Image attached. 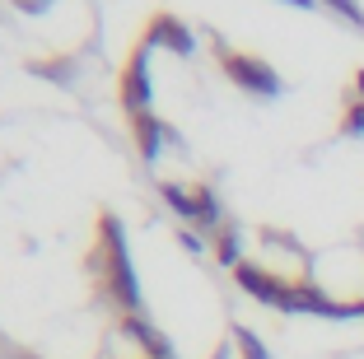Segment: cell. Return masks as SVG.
Instances as JSON below:
<instances>
[{"label": "cell", "mask_w": 364, "mask_h": 359, "mask_svg": "<svg viewBox=\"0 0 364 359\" xmlns=\"http://www.w3.org/2000/svg\"><path fill=\"white\" fill-rule=\"evenodd\" d=\"M164 136H168V127H164V122H154L150 112H140V117H136V140H140V154H145V159L159 154Z\"/></svg>", "instance_id": "obj_7"}, {"label": "cell", "mask_w": 364, "mask_h": 359, "mask_svg": "<svg viewBox=\"0 0 364 359\" xmlns=\"http://www.w3.org/2000/svg\"><path fill=\"white\" fill-rule=\"evenodd\" d=\"M103 229H107V262H112V289H117V299H122L127 308H136V304H140V289H136V275H131V266H127L122 229H112V220H107Z\"/></svg>", "instance_id": "obj_2"}, {"label": "cell", "mask_w": 364, "mask_h": 359, "mask_svg": "<svg viewBox=\"0 0 364 359\" xmlns=\"http://www.w3.org/2000/svg\"><path fill=\"white\" fill-rule=\"evenodd\" d=\"M150 43H154V47H173L178 56H187V52H192V33L182 28L173 14H154V23H150Z\"/></svg>", "instance_id": "obj_6"}, {"label": "cell", "mask_w": 364, "mask_h": 359, "mask_svg": "<svg viewBox=\"0 0 364 359\" xmlns=\"http://www.w3.org/2000/svg\"><path fill=\"white\" fill-rule=\"evenodd\" d=\"M234 336H238V345H243V355H247V359H267V350H262V341L252 336V331H247V327H238Z\"/></svg>", "instance_id": "obj_8"}, {"label": "cell", "mask_w": 364, "mask_h": 359, "mask_svg": "<svg viewBox=\"0 0 364 359\" xmlns=\"http://www.w3.org/2000/svg\"><path fill=\"white\" fill-rule=\"evenodd\" d=\"M220 262H238V243H234V233H225V238H220Z\"/></svg>", "instance_id": "obj_11"}, {"label": "cell", "mask_w": 364, "mask_h": 359, "mask_svg": "<svg viewBox=\"0 0 364 359\" xmlns=\"http://www.w3.org/2000/svg\"><path fill=\"white\" fill-rule=\"evenodd\" d=\"M150 94H154V85H150V65H145V56H131L127 61V70H122V103L131 107V112H145V103H150Z\"/></svg>", "instance_id": "obj_4"}, {"label": "cell", "mask_w": 364, "mask_h": 359, "mask_svg": "<svg viewBox=\"0 0 364 359\" xmlns=\"http://www.w3.org/2000/svg\"><path fill=\"white\" fill-rule=\"evenodd\" d=\"M52 0H14V10H23V14H43Z\"/></svg>", "instance_id": "obj_12"}, {"label": "cell", "mask_w": 364, "mask_h": 359, "mask_svg": "<svg viewBox=\"0 0 364 359\" xmlns=\"http://www.w3.org/2000/svg\"><path fill=\"white\" fill-rule=\"evenodd\" d=\"M327 5H332V10H341L346 19H355V23H364V14H360V5H355V0H327Z\"/></svg>", "instance_id": "obj_10"}, {"label": "cell", "mask_w": 364, "mask_h": 359, "mask_svg": "<svg viewBox=\"0 0 364 359\" xmlns=\"http://www.w3.org/2000/svg\"><path fill=\"white\" fill-rule=\"evenodd\" d=\"M220 359H225V355H220Z\"/></svg>", "instance_id": "obj_15"}, {"label": "cell", "mask_w": 364, "mask_h": 359, "mask_svg": "<svg viewBox=\"0 0 364 359\" xmlns=\"http://www.w3.org/2000/svg\"><path fill=\"white\" fill-rule=\"evenodd\" d=\"M220 65H225V75L234 80V85H243L247 94L257 98H276L280 94V80L271 65H262L257 56H243V52H220Z\"/></svg>", "instance_id": "obj_1"}, {"label": "cell", "mask_w": 364, "mask_h": 359, "mask_svg": "<svg viewBox=\"0 0 364 359\" xmlns=\"http://www.w3.org/2000/svg\"><path fill=\"white\" fill-rule=\"evenodd\" d=\"M355 80H360V89H364V70H360V75H355Z\"/></svg>", "instance_id": "obj_14"}, {"label": "cell", "mask_w": 364, "mask_h": 359, "mask_svg": "<svg viewBox=\"0 0 364 359\" xmlns=\"http://www.w3.org/2000/svg\"><path fill=\"white\" fill-rule=\"evenodd\" d=\"M285 5H299V10H309V5H313V0H285Z\"/></svg>", "instance_id": "obj_13"}, {"label": "cell", "mask_w": 364, "mask_h": 359, "mask_svg": "<svg viewBox=\"0 0 364 359\" xmlns=\"http://www.w3.org/2000/svg\"><path fill=\"white\" fill-rule=\"evenodd\" d=\"M238 280H243L247 294L267 299V304H276V308H289V294H294V285H285V280H276V275H262L257 266H238Z\"/></svg>", "instance_id": "obj_5"}, {"label": "cell", "mask_w": 364, "mask_h": 359, "mask_svg": "<svg viewBox=\"0 0 364 359\" xmlns=\"http://www.w3.org/2000/svg\"><path fill=\"white\" fill-rule=\"evenodd\" d=\"M164 196L173 201V210L178 215H192L196 224H215L220 220V205H215V196H210V187H192V191H182V187H164Z\"/></svg>", "instance_id": "obj_3"}, {"label": "cell", "mask_w": 364, "mask_h": 359, "mask_svg": "<svg viewBox=\"0 0 364 359\" xmlns=\"http://www.w3.org/2000/svg\"><path fill=\"white\" fill-rule=\"evenodd\" d=\"M341 131H350V136H364V107H350V112H346Z\"/></svg>", "instance_id": "obj_9"}]
</instances>
